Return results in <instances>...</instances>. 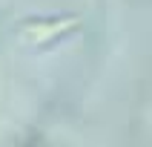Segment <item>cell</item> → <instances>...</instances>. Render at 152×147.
Returning a JSON list of instances; mask_svg holds the SVG:
<instances>
[{
    "label": "cell",
    "instance_id": "cell-1",
    "mask_svg": "<svg viewBox=\"0 0 152 147\" xmlns=\"http://www.w3.org/2000/svg\"><path fill=\"white\" fill-rule=\"evenodd\" d=\"M75 26H77V17H72V15L52 17V20L37 17V20H29L23 26V35H26V41H32V43H46V41H55V38H63Z\"/></svg>",
    "mask_w": 152,
    "mask_h": 147
}]
</instances>
